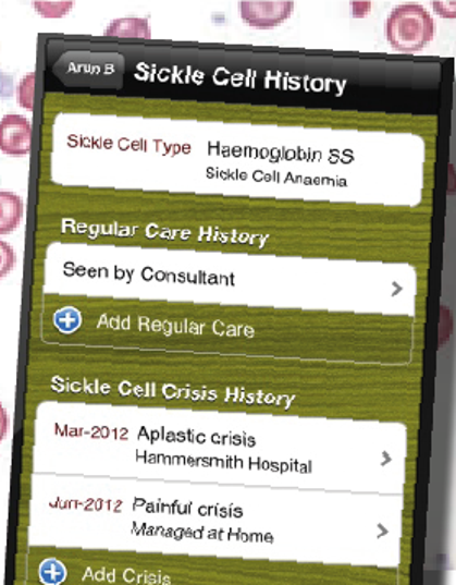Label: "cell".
<instances>
[{
    "mask_svg": "<svg viewBox=\"0 0 456 585\" xmlns=\"http://www.w3.org/2000/svg\"><path fill=\"white\" fill-rule=\"evenodd\" d=\"M15 263H17V256H15L14 248L9 243L0 242V279L14 271Z\"/></svg>",
    "mask_w": 456,
    "mask_h": 585,
    "instance_id": "cell-7",
    "label": "cell"
},
{
    "mask_svg": "<svg viewBox=\"0 0 456 585\" xmlns=\"http://www.w3.org/2000/svg\"><path fill=\"white\" fill-rule=\"evenodd\" d=\"M30 148V120L22 115H5L0 120V151L9 156H25Z\"/></svg>",
    "mask_w": 456,
    "mask_h": 585,
    "instance_id": "cell-2",
    "label": "cell"
},
{
    "mask_svg": "<svg viewBox=\"0 0 456 585\" xmlns=\"http://www.w3.org/2000/svg\"><path fill=\"white\" fill-rule=\"evenodd\" d=\"M9 431V417L5 409L0 404V441H4V438L8 437Z\"/></svg>",
    "mask_w": 456,
    "mask_h": 585,
    "instance_id": "cell-10",
    "label": "cell"
},
{
    "mask_svg": "<svg viewBox=\"0 0 456 585\" xmlns=\"http://www.w3.org/2000/svg\"><path fill=\"white\" fill-rule=\"evenodd\" d=\"M24 216V200L14 192L0 191V235L15 232Z\"/></svg>",
    "mask_w": 456,
    "mask_h": 585,
    "instance_id": "cell-4",
    "label": "cell"
},
{
    "mask_svg": "<svg viewBox=\"0 0 456 585\" xmlns=\"http://www.w3.org/2000/svg\"><path fill=\"white\" fill-rule=\"evenodd\" d=\"M106 35L109 37L122 38H150V27L147 21L141 19H122V21L112 22L107 28Z\"/></svg>",
    "mask_w": 456,
    "mask_h": 585,
    "instance_id": "cell-5",
    "label": "cell"
},
{
    "mask_svg": "<svg viewBox=\"0 0 456 585\" xmlns=\"http://www.w3.org/2000/svg\"><path fill=\"white\" fill-rule=\"evenodd\" d=\"M34 90H35V74L30 73L27 77L22 80L21 86H19V103L24 109H34Z\"/></svg>",
    "mask_w": 456,
    "mask_h": 585,
    "instance_id": "cell-8",
    "label": "cell"
},
{
    "mask_svg": "<svg viewBox=\"0 0 456 585\" xmlns=\"http://www.w3.org/2000/svg\"><path fill=\"white\" fill-rule=\"evenodd\" d=\"M433 19L420 4H400L391 12L386 22V35L397 51L414 53L422 50L432 41Z\"/></svg>",
    "mask_w": 456,
    "mask_h": 585,
    "instance_id": "cell-1",
    "label": "cell"
},
{
    "mask_svg": "<svg viewBox=\"0 0 456 585\" xmlns=\"http://www.w3.org/2000/svg\"><path fill=\"white\" fill-rule=\"evenodd\" d=\"M71 2H35V11L40 12L44 17L57 19L70 12Z\"/></svg>",
    "mask_w": 456,
    "mask_h": 585,
    "instance_id": "cell-6",
    "label": "cell"
},
{
    "mask_svg": "<svg viewBox=\"0 0 456 585\" xmlns=\"http://www.w3.org/2000/svg\"><path fill=\"white\" fill-rule=\"evenodd\" d=\"M293 2H242L241 12L245 24L255 28H273L289 19Z\"/></svg>",
    "mask_w": 456,
    "mask_h": 585,
    "instance_id": "cell-3",
    "label": "cell"
},
{
    "mask_svg": "<svg viewBox=\"0 0 456 585\" xmlns=\"http://www.w3.org/2000/svg\"><path fill=\"white\" fill-rule=\"evenodd\" d=\"M435 11L443 17H455L456 4L455 2H435Z\"/></svg>",
    "mask_w": 456,
    "mask_h": 585,
    "instance_id": "cell-9",
    "label": "cell"
}]
</instances>
